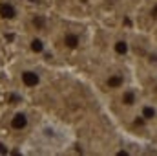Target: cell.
Instances as JSON below:
<instances>
[{
    "mask_svg": "<svg viewBox=\"0 0 157 156\" xmlns=\"http://www.w3.org/2000/svg\"><path fill=\"white\" fill-rule=\"evenodd\" d=\"M117 101L122 109H137V105L141 103L139 90L133 88V86H122V88L119 90Z\"/></svg>",
    "mask_w": 157,
    "mask_h": 156,
    "instance_id": "6da1fadb",
    "label": "cell"
},
{
    "mask_svg": "<svg viewBox=\"0 0 157 156\" xmlns=\"http://www.w3.org/2000/svg\"><path fill=\"white\" fill-rule=\"evenodd\" d=\"M18 81H20V84L24 88L33 90V88H37L40 83H42V76H40L39 70H35V68H24L18 74Z\"/></svg>",
    "mask_w": 157,
    "mask_h": 156,
    "instance_id": "7a4b0ae2",
    "label": "cell"
},
{
    "mask_svg": "<svg viewBox=\"0 0 157 156\" xmlns=\"http://www.w3.org/2000/svg\"><path fill=\"white\" fill-rule=\"evenodd\" d=\"M20 17V7L15 0H0V18L6 22H13Z\"/></svg>",
    "mask_w": 157,
    "mask_h": 156,
    "instance_id": "3957f363",
    "label": "cell"
},
{
    "mask_svg": "<svg viewBox=\"0 0 157 156\" xmlns=\"http://www.w3.org/2000/svg\"><path fill=\"white\" fill-rule=\"evenodd\" d=\"M137 116L141 117L144 123H152L157 119V103L152 101H141L137 105Z\"/></svg>",
    "mask_w": 157,
    "mask_h": 156,
    "instance_id": "277c9868",
    "label": "cell"
},
{
    "mask_svg": "<svg viewBox=\"0 0 157 156\" xmlns=\"http://www.w3.org/2000/svg\"><path fill=\"white\" fill-rule=\"evenodd\" d=\"M104 86H106V90L119 92L122 86H126V76H124V72H113V74H108V77L104 79Z\"/></svg>",
    "mask_w": 157,
    "mask_h": 156,
    "instance_id": "5b68a950",
    "label": "cell"
},
{
    "mask_svg": "<svg viewBox=\"0 0 157 156\" xmlns=\"http://www.w3.org/2000/svg\"><path fill=\"white\" fill-rule=\"evenodd\" d=\"M9 127L15 130V132H22L29 127V116L24 112V110H17L13 116L9 117Z\"/></svg>",
    "mask_w": 157,
    "mask_h": 156,
    "instance_id": "8992f818",
    "label": "cell"
},
{
    "mask_svg": "<svg viewBox=\"0 0 157 156\" xmlns=\"http://www.w3.org/2000/svg\"><path fill=\"white\" fill-rule=\"evenodd\" d=\"M60 42H62V46H64L66 50H71V51H73V50H77L78 46H80L82 37H80V33L75 31V30H68V31L62 35Z\"/></svg>",
    "mask_w": 157,
    "mask_h": 156,
    "instance_id": "52a82bcc",
    "label": "cell"
},
{
    "mask_svg": "<svg viewBox=\"0 0 157 156\" xmlns=\"http://www.w3.org/2000/svg\"><path fill=\"white\" fill-rule=\"evenodd\" d=\"M130 48H132V44H130V40L126 37H117L113 40V44H112V50H113V53L117 57H128L130 55Z\"/></svg>",
    "mask_w": 157,
    "mask_h": 156,
    "instance_id": "ba28073f",
    "label": "cell"
},
{
    "mask_svg": "<svg viewBox=\"0 0 157 156\" xmlns=\"http://www.w3.org/2000/svg\"><path fill=\"white\" fill-rule=\"evenodd\" d=\"M28 48H29L31 53H35V55H42V53L48 50V44H46V40L42 39L39 33H35V35H31L29 40H28Z\"/></svg>",
    "mask_w": 157,
    "mask_h": 156,
    "instance_id": "9c48e42d",
    "label": "cell"
},
{
    "mask_svg": "<svg viewBox=\"0 0 157 156\" xmlns=\"http://www.w3.org/2000/svg\"><path fill=\"white\" fill-rule=\"evenodd\" d=\"M33 28H35L37 31H42V30L46 28V18H44V17H40V15L33 17Z\"/></svg>",
    "mask_w": 157,
    "mask_h": 156,
    "instance_id": "30bf717a",
    "label": "cell"
},
{
    "mask_svg": "<svg viewBox=\"0 0 157 156\" xmlns=\"http://www.w3.org/2000/svg\"><path fill=\"white\" fill-rule=\"evenodd\" d=\"M150 17H152V18H157V2L150 7Z\"/></svg>",
    "mask_w": 157,
    "mask_h": 156,
    "instance_id": "8fae6325",
    "label": "cell"
},
{
    "mask_svg": "<svg viewBox=\"0 0 157 156\" xmlns=\"http://www.w3.org/2000/svg\"><path fill=\"white\" fill-rule=\"evenodd\" d=\"M154 94H157V83L154 84Z\"/></svg>",
    "mask_w": 157,
    "mask_h": 156,
    "instance_id": "7c38bea8",
    "label": "cell"
}]
</instances>
